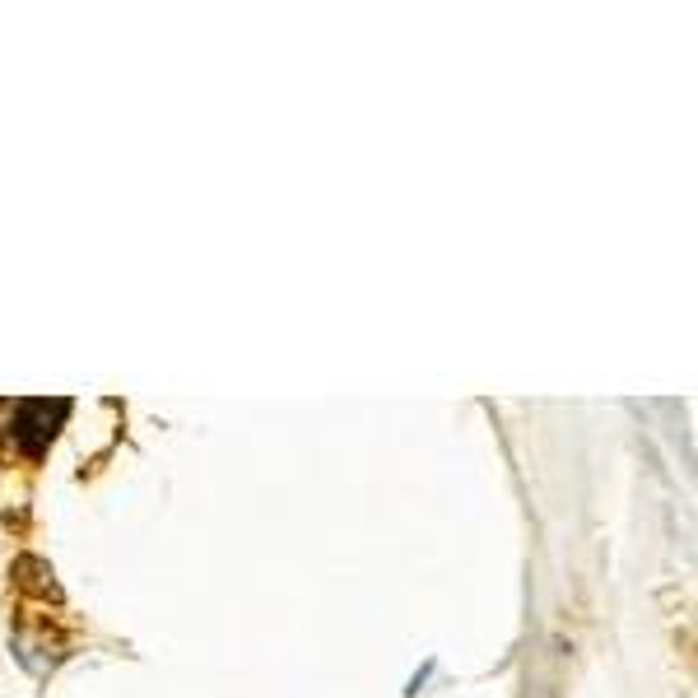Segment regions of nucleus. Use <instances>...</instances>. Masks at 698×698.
<instances>
[{"label": "nucleus", "mask_w": 698, "mask_h": 698, "mask_svg": "<svg viewBox=\"0 0 698 698\" xmlns=\"http://www.w3.org/2000/svg\"><path fill=\"white\" fill-rule=\"evenodd\" d=\"M429 675H433V661H424V671H415V680H410V689H405V694L415 698V694H419V689L429 685Z\"/></svg>", "instance_id": "obj_1"}]
</instances>
